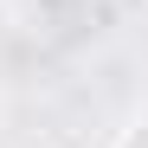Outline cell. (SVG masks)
<instances>
[{"mask_svg":"<svg viewBox=\"0 0 148 148\" xmlns=\"http://www.w3.org/2000/svg\"><path fill=\"white\" fill-rule=\"evenodd\" d=\"M122 148H148V122H135V129L122 135Z\"/></svg>","mask_w":148,"mask_h":148,"instance_id":"cell-1","label":"cell"}]
</instances>
